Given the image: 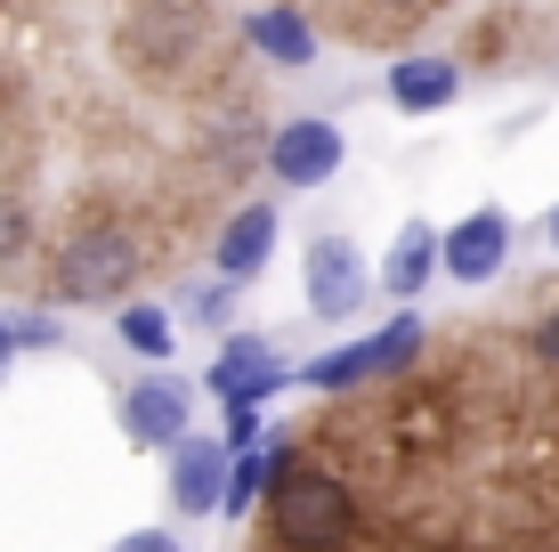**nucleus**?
<instances>
[{
  "mask_svg": "<svg viewBox=\"0 0 559 552\" xmlns=\"http://www.w3.org/2000/svg\"><path fill=\"white\" fill-rule=\"evenodd\" d=\"M139 277H146V244L130 236V227H114V220L73 227L66 252H57V269H49V284L66 301H122Z\"/></svg>",
  "mask_w": 559,
  "mask_h": 552,
  "instance_id": "obj_1",
  "label": "nucleus"
},
{
  "mask_svg": "<svg viewBox=\"0 0 559 552\" xmlns=\"http://www.w3.org/2000/svg\"><path fill=\"white\" fill-rule=\"evenodd\" d=\"M430 350V333H421V317L414 309H397L381 333H365L349 341V350H324V357H308L300 366V383L308 390H357V383H397V374H414V357Z\"/></svg>",
  "mask_w": 559,
  "mask_h": 552,
  "instance_id": "obj_2",
  "label": "nucleus"
},
{
  "mask_svg": "<svg viewBox=\"0 0 559 552\" xmlns=\"http://www.w3.org/2000/svg\"><path fill=\"white\" fill-rule=\"evenodd\" d=\"M122 431H130L139 447H179V439H195V390H187L170 366L139 374V383L122 390Z\"/></svg>",
  "mask_w": 559,
  "mask_h": 552,
  "instance_id": "obj_3",
  "label": "nucleus"
},
{
  "mask_svg": "<svg viewBox=\"0 0 559 552\" xmlns=\"http://www.w3.org/2000/svg\"><path fill=\"white\" fill-rule=\"evenodd\" d=\"M284 383H293V366H284L260 333H227L219 357H211V398H219L227 414H252L260 398H276Z\"/></svg>",
  "mask_w": 559,
  "mask_h": 552,
  "instance_id": "obj_4",
  "label": "nucleus"
},
{
  "mask_svg": "<svg viewBox=\"0 0 559 552\" xmlns=\"http://www.w3.org/2000/svg\"><path fill=\"white\" fill-rule=\"evenodd\" d=\"M300 284H308V309L317 317H357L365 293H373V277H365V252L349 236H317L300 260Z\"/></svg>",
  "mask_w": 559,
  "mask_h": 552,
  "instance_id": "obj_5",
  "label": "nucleus"
},
{
  "mask_svg": "<svg viewBox=\"0 0 559 552\" xmlns=\"http://www.w3.org/2000/svg\"><path fill=\"white\" fill-rule=\"evenodd\" d=\"M227 480H236V447L227 439H203L195 431V439L170 447V504L179 512H195V520L203 512H227Z\"/></svg>",
  "mask_w": 559,
  "mask_h": 552,
  "instance_id": "obj_6",
  "label": "nucleus"
},
{
  "mask_svg": "<svg viewBox=\"0 0 559 552\" xmlns=\"http://www.w3.org/2000/svg\"><path fill=\"white\" fill-rule=\"evenodd\" d=\"M267 171H276L284 187H324L341 171V130L324 122V114H300V122H284L276 139H267Z\"/></svg>",
  "mask_w": 559,
  "mask_h": 552,
  "instance_id": "obj_7",
  "label": "nucleus"
},
{
  "mask_svg": "<svg viewBox=\"0 0 559 552\" xmlns=\"http://www.w3.org/2000/svg\"><path fill=\"white\" fill-rule=\"evenodd\" d=\"M511 260V220L503 212H471L447 227V277L454 284H495Z\"/></svg>",
  "mask_w": 559,
  "mask_h": 552,
  "instance_id": "obj_8",
  "label": "nucleus"
},
{
  "mask_svg": "<svg viewBox=\"0 0 559 552\" xmlns=\"http://www.w3.org/2000/svg\"><path fill=\"white\" fill-rule=\"evenodd\" d=\"M267 252H276V212H267V203H243V212H227V227H219V277L236 284V293L267 269Z\"/></svg>",
  "mask_w": 559,
  "mask_h": 552,
  "instance_id": "obj_9",
  "label": "nucleus"
},
{
  "mask_svg": "<svg viewBox=\"0 0 559 552\" xmlns=\"http://www.w3.org/2000/svg\"><path fill=\"white\" fill-rule=\"evenodd\" d=\"M438 269H447V236H438V227H421V220H406V227H397V244H390V269H381V284H390L397 301H414Z\"/></svg>",
  "mask_w": 559,
  "mask_h": 552,
  "instance_id": "obj_10",
  "label": "nucleus"
},
{
  "mask_svg": "<svg viewBox=\"0 0 559 552\" xmlns=\"http://www.w3.org/2000/svg\"><path fill=\"white\" fill-rule=\"evenodd\" d=\"M454 90H462V73L447 57H397L390 66V106L397 114H438V106H454Z\"/></svg>",
  "mask_w": 559,
  "mask_h": 552,
  "instance_id": "obj_11",
  "label": "nucleus"
},
{
  "mask_svg": "<svg viewBox=\"0 0 559 552\" xmlns=\"http://www.w3.org/2000/svg\"><path fill=\"white\" fill-rule=\"evenodd\" d=\"M243 33H252V49L276 57V66H317V25H308L300 9H260Z\"/></svg>",
  "mask_w": 559,
  "mask_h": 552,
  "instance_id": "obj_12",
  "label": "nucleus"
},
{
  "mask_svg": "<svg viewBox=\"0 0 559 552\" xmlns=\"http://www.w3.org/2000/svg\"><path fill=\"white\" fill-rule=\"evenodd\" d=\"M114 333H122L130 350L146 357V366H170V350H179V326H170V309H154V301H130Z\"/></svg>",
  "mask_w": 559,
  "mask_h": 552,
  "instance_id": "obj_13",
  "label": "nucleus"
},
{
  "mask_svg": "<svg viewBox=\"0 0 559 552\" xmlns=\"http://www.w3.org/2000/svg\"><path fill=\"white\" fill-rule=\"evenodd\" d=\"M195 317H236V284L227 277H211V284H195V301H187Z\"/></svg>",
  "mask_w": 559,
  "mask_h": 552,
  "instance_id": "obj_14",
  "label": "nucleus"
},
{
  "mask_svg": "<svg viewBox=\"0 0 559 552\" xmlns=\"http://www.w3.org/2000/svg\"><path fill=\"white\" fill-rule=\"evenodd\" d=\"M16 333V350H57V326L49 317H25V326H9Z\"/></svg>",
  "mask_w": 559,
  "mask_h": 552,
  "instance_id": "obj_15",
  "label": "nucleus"
},
{
  "mask_svg": "<svg viewBox=\"0 0 559 552\" xmlns=\"http://www.w3.org/2000/svg\"><path fill=\"white\" fill-rule=\"evenodd\" d=\"M114 552H179L163 537V528H130V537H114Z\"/></svg>",
  "mask_w": 559,
  "mask_h": 552,
  "instance_id": "obj_16",
  "label": "nucleus"
},
{
  "mask_svg": "<svg viewBox=\"0 0 559 552\" xmlns=\"http://www.w3.org/2000/svg\"><path fill=\"white\" fill-rule=\"evenodd\" d=\"M535 357H544V366H559V309L535 317Z\"/></svg>",
  "mask_w": 559,
  "mask_h": 552,
  "instance_id": "obj_17",
  "label": "nucleus"
},
{
  "mask_svg": "<svg viewBox=\"0 0 559 552\" xmlns=\"http://www.w3.org/2000/svg\"><path fill=\"white\" fill-rule=\"evenodd\" d=\"M9 366H16V333L0 326V383H9Z\"/></svg>",
  "mask_w": 559,
  "mask_h": 552,
  "instance_id": "obj_18",
  "label": "nucleus"
},
{
  "mask_svg": "<svg viewBox=\"0 0 559 552\" xmlns=\"http://www.w3.org/2000/svg\"><path fill=\"white\" fill-rule=\"evenodd\" d=\"M551 252H559V203H551Z\"/></svg>",
  "mask_w": 559,
  "mask_h": 552,
  "instance_id": "obj_19",
  "label": "nucleus"
},
{
  "mask_svg": "<svg viewBox=\"0 0 559 552\" xmlns=\"http://www.w3.org/2000/svg\"><path fill=\"white\" fill-rule=\"evenodd\" d=\"M421 552H471V544H421Z\"/></svg>",
  "mask_w": 559,
  "mask_h": 552,
  "instance_id": "obj_20",
  "label": "nucleus"
}]
</instances>
